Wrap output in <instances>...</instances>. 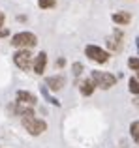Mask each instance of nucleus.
Here are the masks:
<instances>
[{
    "instance_id": "f257e3e1",
    "label": "nucleus",
    "mask_w": 139,
    "mask_h": 148,
    "mask_svg": "<svg viewBox=\"0 0 139 148\" xmlns=\"http://www.w3.org/2000/svg\"><path fill=\"white\" fill-rule=\"evenodd\" d=\"M21 122H23V126H25V130L28 131L30 135H34V137H36V135H41L45 130H47V124H45L43 120L36 118L32 109H26V111L21 114Z\"/></svg>"
},
{
    "instance_id": "f03ea898",
    "label": "nucleus",
    "mask_w": 139,
    "mask_h": 148,
    "mask_svg": "<svg viewBox=\"0 0 139 148\" xmlns=\"http://www.w3.org/2000/svg\"><path fill=\"white\" fill-rule=\"evenodd\" d=\"M38 43V38L32 32H19L11 38V45L17 49H30Z\"/></svg>"
},
{
    "instance_id": "7ed1b4c3",
    "label": "nucleus",
    "mask_w": 139,
    "mask_h": 148,
    "mask_svg": "<svg viewBox=\"0 0 139 148\" xmlns=\"http://www.w3.org/2000/svg\"><path fill=\"white\" fill-rule=\"evenodd\" d=\"M90 81L94 83V86L103 88V90H107V88L115 86V83H117L115 75H111V73H105V71H92Z\"/></svg>"
},
{
    "instance_id": "20e7f679",
    "label": "nucleus",
    "mask_w": 139,
    "mask_h": 148,
    "mask_svg": "<svg viewBox=\"0 0 139 148\" xmlns=\"http://www.w3.org/2000/svg\"><path fill=\"white\" fill-rule=\"evenodd\" d=\"M13 62L19 69L28 71V69L32 68V53H30L28 49H19L17 53L13 54Z\"/></svg>"
},
{
    "instance_id": "39448f33",
    "label": "nucleus",
    "mask_w": 139,
    "mask_h": 148,
    "mask_svg": "<svg viewBox=\"0 0 139 148\" xmlns=\"http://www.w3.org/2000/svg\"><path fill=\"white\" fill-rule=\"evenodd\" d=\"M85 54H87L90 60L98 62V64H103V62L109 60V53H107V51H103L102 47H98V45H87Z\"/></svg>"
},
{
    "instance_id": "423d86ee",
    "label": "nucleus",
    "mask_w": 139,
    "mask_h": 148,
    "mask_svg": "<svg viewBox=\"0 0 139 148\" xmlns=\"http://www.w3.org/2000/svg\"><path fill=\"white\" fill-rule=\"evenodd\" d=\"M122 43H124V32L120 28H115L111 36L107 38V47H109V51H120Z\"/></svg>"
},
{
    "instance_id": "0eeeda50",
    "label": "nucleus",
    "mask_w": 139,
    "mask_h": 148,
    "mask_svg": "<svg viewBox=\"0 0 139 148\" xmlns=\"http://www.w3.org/2000/svg\"><path fill=\"white\" fill-rule=\"evenodd\" d=\"M17 105H19V107L32 109L34 105H36V96H34V94H30V92L19 90V92H17Z\"/></svg>"
},
{
    "instance_id": "6e6552de",
    "label": "nucleus",
    "mask_w": 139,
    "mask_h": 148,
    "mask_svg": "<svg viewBox=\"0 0 139 148\" xmlns=\"http://www.w3.org/2000/svg\"><path fill=\"white\" fill-rule=\"evenodd\" d=\"M45 66H47V54L45 53H40L36 58H34L32 62V68H34V73H38V75H41V73L45 71Z\"/></svg>"
},
{
    "instance_id": "1a4fd4ad",
    "label": "nucleus",
    "mask_w": 139,
    "mask_h": 148,
    "mask_svg": "<svg viewBox=\"0 0 139 148\" xmlns=\"http://www.w3.org/2000/svg\"><path fill=\"white\" fill-rule=\"evenodd\" d=\"M64 83H66V81H64V77L62 75H53V77H49L47 81H45V84H47L49 88H51V90H60V88L64 86Z\"/></svg>"
},
{
    "instance_id": "9d476101",
    "label": "nucleus",
    "mask_w": 139,
    "mask_h": 148,
    "mask_svg": "<svg viewBox=\"0 0 139 148\" xmlns=\"http://www.w3.org/2000/svg\"><path fill=\"white\" fill-rule=\"evenodd\" d=\"M79 90H81V94H83V96H90L92 92H94V83H92L90 79L81 81V83H79Z\"/></svg>"
},
{
    "instance_id": "9b49d317",
    "label": "nucleus",
    "mask_w": 139,
    "mask_h": 148,
    "mask_svg": "<svg viewBox=\"0 0 139 148\" xmlns=\"http://www.w3.org/2000/svg\"><path fill=\"white\" fill-rule=\"evenodd\" d=\"M130 15L124 13V11H117V13H113V23H117V25H128L130 23Z\"/></svg>"
},
{
    "instance_id": "f8f14e48",
    "label": "nucleus",
    "mask_w": 139,
    "mask_h": 148,
    "mask_svg": "<svg viewBox=\"0 0 139 148\" xmlns=\"http://www.w3.org/2000/svg\"><path fill=\"white\" fill-rule=\"evenodd\" d=\"M130 135H132V139L139 145V120L132 122V126H130Z\"/></svg>"
},
{
    "instance_id": "ddd939ff",
    "label": "nucleus",
    "mask_w": 139,
    "mask_h": 148,
    "mask_svg": "<svg viewBox=\"0 0 139 148\" xmlns=\"http://www.w3.org/2000/svg\"><path fill=\"white\" fill-rule=\"evenodd\" d=\"M56 4V0H38V6L41 8V10H49V8H53Z\"/></svg>"
},
{
    "instance_id": "4468645a",
    "label": "nucleus",
    "mask_w": 139,
    "mask_h": 148,
    "mask_svg": "<svg viewBox=\"0 0 139 148\" xmlns=\"http://www.w3.org/2000/svg\"><path fill=\"white\" fill-rule=\"evenodd\" d=\"M128 84H130V92H132V94H139V81L136 77H132Z\"/></svg>"
},
{
    "instance_id": "2eb2a0df",
    "label": "nucleus",
    "mask_w": 139,
    "mask_h": 148,
    "mask_svg": "<svg viewBox=\"0 0 139 148\" xmlns=\"http://www.w3.org/2000/svg\"><path fill=\"white\" fill-rule=\"evenodd\" d=\"M128 66L132 69H136V71H139V58H130V60H128Z\"/></svg>"
},
{
    "instance_id": "dca6fc26",
    "label": "nucleus",
    "mask_w": 139,
    "mask_h": 148,
    "mask_svg": "<svg viewBox=\"0 0 139 148\" xmlns=\"http://www.w3.org/2000/svg\"><path fill=\"white\" fill-rule=\"evenodd\" d=\"M81 71H83V66L81 64H73V73H75V75H81Z\"/></svg>"
},
{
    "instance_id": "f3484780",
    "label": "nucleus",
    "mask_w": 139,
    "mask_h": 148,
    "mask_svg": "<svg viewBox=\"0 0 139 148\" xmlns=\"http://www.w3.org/2000/svg\"><path fill=\"white\" fill-rule=\"evenodd\" d=\"M8 34H10V30H8V28H0V38H6Z\"/></svg>"
},
{
    "instance_id": "a211bd4d",
    "label": "nucleus",
    "mask_w": 139,
    "mask_h": 148,
    "mask_svg": "<svg viewBox=\"0 0 139 148\" xmlns=\"http://www.w3.org/2000/svg\"><path fill=\"white\" fill-rule=\"evenodd\" d=\"M2 26H4V13L0 11V28H2Z\"/></svg>"
},
{
    "instance_id": "6ab92c4d",
    "label": "nucleus",
    "mask_w": 139,
    "mask_h": 148,
    "mask_svg": "<svg viewBox=\"0 0 139 148\" xmlns=\"http://www.w3.org/2000/svg\"><path fill=\"white\" fill-rule=\"evenodd\" d=\"M136 79H137V81H139V71H137V77H136Z\"/></svg>"
},
{
    "instance_id": "aec40b11",
    "label": "nucleus",
    "mask_w": 139,
    "mask_h": 148,
    "mask_svg": "<svg viewBox=\"0 0 139 148\" xmlns=\"http://www.w3.org/2000/svg\"><path fill=\"white\" fill-rule=\"evenodd\" d=\"M137 49H139V40H137Z\"/></svg>"
}]
</instances>
